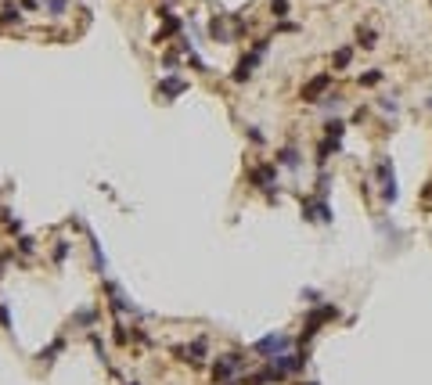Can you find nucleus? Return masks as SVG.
Returning <instances> with one entry per match:
<instances>
[{"label": "nucleus", "mask_w": 432, "mask_h": 385, "mask_svg": "<svg viewBox=\"0 0 432 385\" xmlns=\"http://www.w3.org/2000/svg\"><path fill=\"white\" fill-rule=\"evenodd\" d=\"M61 345H65V342H61V338H54L47 349H40V360H54V353H61Z\"/></svg>", "instance_id": "ddd939ff"}, {"label": "nucleus", "mask_w": 432, "mask_h": 385, "mask_svg": "<svg viewBox=\"0 0 432 385\" xmlns=\"http://www.w3.org/2000/svg\"><path fill=\"white\" fill-rule=\"evenodd\" d=\"M349 58H353V51H349V47L335 51V68H346V65H349Z\"/></svg>", "instance_id": "4468645a"}, {"label": "nucleus", "mask_w": 432, "mask_h": 385, "mask_svg": "<svg viewBox=\"0 0 432 385\" xmlns=\"http://www.w3.org/2000/svg\"><path fill=\"white\" fill-rule=\"evenodd\" d=\"M378 80H382V72H378V68H375V72H364V76H360V87H375Z\"/></svg>", "instance_id": "dca6fc26"}, {"label": "nucleus", "mask_w": 432, "mask_h": 385, "mask_svg": "<svg viewBox=\"0 0 432 385\" xmlns=\"http://www.w3.org/2000/svg\"><path fill=\"white\" fill-rule=\"evenodd\" d=\"M270 11L278 15V18H285L288 15V0H270Z\"/></svg>", "instance_id": "2eb2a0df"}, {"label": "nucleus", "mask_w": 432, "mask_h": 385, "mask_svg": "<svg viewBox=\"0 0 432 385\" xmlns=\"http://www.w3.org/2000/svg\"><path fill=\"white\" fill-rule=\"evenodd\" d=\"M8 259H11L8 252H0V277H4V266H8Z\"/></svg>", "instance_id": "4be33fe9"}, {"label": "nucleus", "mask_w": 432, "mask_h": 385, "mask_svg": "<svg viewBox=\"0 0 432 385\" xmlns=\"http://www.w3.org/2000/svg\"><path fill=\"white\" fill-rule=\"evenodd\" d=\"M303 385H317V381H303Z\"/></svg>", "instance_id": "5701e85b"}, {"label": "nucleus", "mask_w": 432, "mask_h": 385, "mask_svg": "<svg viewBox=\"0 0 432 385\" xmlns=\"http://www.w3.org/2000/svg\"><path fill=\"white\" fill-rule=\"evenodd\" d=\"M263 51H267V40H259V44H256V47H252V51L238 61V68H234V83H245V80H249L252 68H256V61L263 58Z\"/></svg>", "instance_id": "f03ea898"}, {"label": "nucleus", "mask_w": 432, "mask_h": 385, "mask_svg": "<svg viewBox=\"0 0 432 385\" xmlns=\"http://www.w3.org/2000/svg\"><path fill=\"white\" fill-rule=\"evenodd\" d=\"M357 40H360V47H375V32H371V29H360Z\"/></svg>", "instance_id": "f3484780"}, {"label": "nucleus", "mask_w": 432, "mask_h": 385, "mask_svg": "<svg viewBox=\"0 0 432 385\" xmlns=\"http://www.w3.org/2000/svg\"><path fill=\"white\" fill-rule=\"evenodd\" d=\"M18 18H22V8L18 4H4V8H0V25H11Z\"/></svg>", "instance_id": "9d476101"}, {"label": "nucleus", "mask_w": 432, "mask_h": 385, "mask_svg": "<svg viewBox=\"0 0 432 385\" xmlns=\"http://www.w3.org/2000/svg\"><path fill=\"white\" fill-rule=\"evenodd\" d=\"M382 198L385 202H396V177H392V166L382 162Z\"/></svg>", "instance_id": "0eeeda50"}, {"label": "nucleus", "mask_w": 432, "mask_h": 385, "mask_svg": "<svg viewBox=\"0 0 432 385\" xmlns=\"http://www.w3.org/2000/svg\"><path fill=\"white\" fill-rule=\"evenodd\" d=\"M0 220H4V209H0Z\"/></svg>", "instance_id": "b1692460"}, {"label": "nucleus", "mask_w": 432, "mask_h": 385, "mask_svg": "<svg viewBox=\"0 0 432 385\" xmlns=\"http://www.w3.org/2000/svg\"><path fill=\"white\" fill-rule=\"evenodd\" d=\"M278 162H281V166H292V169H295V166H299V151H295V148H285L281 155H278Z\"/></svg>", "instance_id": "9b49d317"}, {"label": "nucleus", "mask_w": 432, "mask_h": 385, "mask_svg": "<svg viewBox=\"0 0 432 385\" xmlns=\"http://www.w3.org/2000/svg\"><path fill=\"white\" fill-rule=\"evenodd\" d=\"M331 87V76L324 72V76H313V80L303 87V101H321V94Z\"/></svg>", "instance_id": "39448f33"}, {"label": "nucleus", "mask_w": 432, "mask_h": 385, "mask_svg": "<svg viewBox=\"0 0 432 385\" xmlns=\"http://www.w3.org/2000/svg\"><path fill=\"white\" fill-rule=\"evenodd\" d=\"M18 249L22 252H32V238H18Z\"/></svg>", "instance_id": "412c9836"}, {"label": "nucleus", "mask_w": 432, "mask_h": 385, "mask_svg": "<svg viewBox=\"0 0 432 385\" xmlns=\"http://www.w3.org/2000/svg\"><path fill=\"white\" fill-rule=\"evenodd\" d=\"M342 130H346V123L331 119V123H328V141H335V144H339V141H342Z\"/></svg>", "instance_id": "f8f14e48"}, {"label": "nucleus", "mask_w": 432, "mask_h": 385, "mask_svg": "<svg viewBox=\"0 0 432 385\" xmlns=\"http://www.w3.org/2000/svg\"><path fill=\"white\" fill-rule=\"evenodd\" d=\"M180 360H191V364H202L206 360V338H194L191 345H184V349H177Z\"/></svg>", "instance_id": "423d86ee"}, {"label": "nucleus", "mask_w": 432, "mask_h": 385, "mask_svg": "<svg viewBox=\"0 0 432 385\" xmlns=\"http://www.w3.org/2000/svg\"><path fill=\"white\" fill-rule=\"evenodd\" d=\"M252 184L270 191V184H278V169H274V166H259V169H252Z\"/></svg>", "instance_id": "1a4fd4ad"}, {"label": "nucleus", "mask_w": 432, "mask_h": 385, "mask_svg": "<svg viewBox=\"0 0 432 385\" xmlns=\"http://www.w3.org/2000/svg\"><path fill=\"white\" fill-rule=\"evenodd\" d=\"M242 367H245V357L242 353H227V357H220L213 364V381H230V374L242 371Z\"/></svg>", "instance_id": "f257e3e1"}, {"label": "nucleus", "mask_w": 432, "mask_h": 385, "mask_svg": "<svg viewBox=\"0 0 432 385\" xmlns=\"http://www.w3.org/2000/svg\"><path fill=\"white\" fill-rule=\"evenodd\" d=\"M40 4H44V0H22V8H25V11H36Z\"/></svg>", "instance_id": "aec40b11"}, {"label": "nucleus", "mask_w": 432, "mask_h": 385, "mask_svg": "<svg viewBox=\"0 0 432 385\" xmlns=\"http://www.w3.org/2000/svg\"><path fill=\"white\" fill-rule=\"evenodd\" d=\"M65 256H69V241H58V245H54V263H61Z\"/></svg>", "instance_id": "a211bd4d"}, {"label": "nucleus", "mask_w": 432, "mask_h": 385, "mask_svg": "<svg viewBox=\"0 0 432 385\" xmlns=\"http://www.w3.org/2000/svg\"><path fill=\"white\" fill-rule=\"evenodd\" d=\"M288 345H292V338L288 335H267V338H259L256 342V353H263V357H278V353H288Z\"/></svg>", "instance_id": "7ed1b4c3"}, {"label": "nucleus", "mask_w": 432, "mask_h": 385, "mask_svg": "<svg viewBox=\"0 0 432 385\" xmlns=\"http://www.w3.org/2000/svg\"><path fill=\"white\" fill-rule=\"evenodd\" d=\"M65 11V0H51V15H61Z\"/></svg>", "instance_id": "6ab92c4d"}, {"label": "nucleus", "mask_w": 432, "mask_h": 385, "mask_svg": "<svg viewBox=\"0 0 432 385\" xmlns=\"http://www.w3.org/2000/svg\"><path fill=\"white\" fill-rule=\"evenodd\" d=\"M184 90H187V83H184V80H177V76H166V80L159 83V97H166V101H170V97H177V94H184Z\"/></svg>", "instance_id": "6e6552de"}, {"label": "nucleus", "mask_w": 432, "mask_h": 385, "mask_svg": "<svg viewBox=\"0 0 432 385\" xmlns=\"http://www.w3.org/2000/svg\"><path fill=\"white\" fill-rule=\"evenodd\" d=\"M339 317V310H335V306H321V310H313L310 317H306V328H303V338L310 342L313 335H317V328L324 324V321H335Z\"/></svg>", "instance_id": "20e7f679"}]
</instances>
